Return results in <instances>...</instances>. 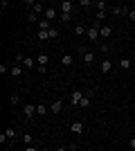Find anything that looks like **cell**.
<instances>
[{
	"label": "cell",
	"mask_w": 135,
	"mask_h": 151,
	"mask_svg": "<svg viewBox=\"0 0 135 151\" xmlns=\"http://www.w3.org/2000/svg\"><path fill=\"white\" fill-rule=\"evenodd\" d=\"M104 18H106V12H97V18H95V23H101Z\"/></svg>",
	"instance_id": "83f0119b"
},
{
	"label": "cell",
	"mask_w": 135,
	"mask_h": 151,
	"mask_svg": "<svg viewBox=\"0 0 135 151\" xmlns=\"http://www.w3.org/2000/svg\"><path fill=\"white\" fill-rule=\"evenodd\" d=\"M56 151H70V149H68V147H59Z\"/></svg>",
	"instance_id": "d590c367"
},
{
	"label": "cell",
	"mask_w": 135,
	"mask_h": 151,
	"mask_svg": "<svg viewBox=\"0 0 135 151\" xmlns=\"http://www.w3.org/2000/svg\"><path fill=\"white\" fill-rule=\"evenodd\" d=\"M18 101H20V95L18 93H11V95H9V104H11V106H16Z\"/></svg>",
	"instance_id": "ffe728a7"
},
{
	"label": "cell",
	"mask_w": 135,
	"mask_h": 151,
	"mask_svg": "<svg viewBox=\"0 0 135 151\" xmlns=\"http://www.w3.org/2000/svg\"><path fill=\"white\" fill-rule=\"evenodd\" d=\"M5 133H7V138H9V142H11V140H18V138H20V133L16 131V129H11V126H7Z\"/></svg>",
	"instance_id": "5bb4252c"
},
{
	"label": "cell",
	"mask_w": 135,
	"mask_h": 151,
	"mask_svg": "<svg viewBox=\"0 0 135 151\" xmlns=\"http://www.w3.org/2000/svg\"><path fill=\"white\" fill-rule=\"evenodd\" d=\"M23 113H25L27 120H32L34 115H36V104H25V106H23Z\"/></svg>",
	"instance_id": "ba28073f"
},
{
	"label": "cell",
	"mask_w": 135,
	"mask_h": 151,
	"mask_svg": "<svg viewBox=\"0 0 135 151\" xmlns=\"http://www.w3.org/2000/svg\"><path fill=\"white\" fill-rule=\"evenodd\" d=\"M43 16H45V20H50V23H52L54 18L61 16V12H59L56 7H45V14H43Z\"/></svg>",
	"instance_id": "277c9868"
},
{
	"label": "cell",
	"mask_w": 135,
	"mask_h": 151,
	"mask_svg": "<svg viewBox=\"0 0 135 151\" xmlns=\"http://www.w3.org/2000/svg\"><path fill=\"white\" fill-rule=\"evenodd\" d=\"M39 38H41V41H50V32H43V29H39Z\"/></svg>",
	"instance_id": "d4e9b609"
},
{
	"label": "cell",
	"mask_w": 135,
	"mask_h": 151,
	"mask_svg": "<svg viewBox=\"0 0 135 151\" xmlns=\"http://www.w3.org/2000/svg\"><path fill=\"white\" fill-rule=\"evenodd\" d=\"M110 70H113V61H108V59L101 61V75H108Z\"/></svg>",
	"instance_id": "2e32d148"
},
{
	"label": "cell",
	"mask_w": 135,
	"mask_h": 151,
	"mask_svg": "<svg viewBox=\"0 0 135 151\" xmlns=\"http://www.w3.org/2000/svg\"><path fill=\"white\" fill-rule=\"evenodd\" d=\"M84 95L86 93H81V90H74V93L70 95V104H72V106H79V101L84 99Z\"/></svg>",
	"instance_id": "30bf717a"
},
{
	"label": "cell",
	"mask_w": 135,
	"mask_h": 151,
	"mask_svg": "<svg viewBox=\"0 0 135 151\" xmlns=\"http://www.w3.org/2000/svg\"><path fill=\"white\" fill-rule=\"evenodd\" d=\"M86 32H88V29H86V27H84V25H74V36H77V38H81V36H86Z\"/></svg>",
	"instance_id": "e0dca14e"
},
{
	"label": "cell",
	"mask_w": 135,
	"mask_h": 151,
	"mask_svg": "<svg viewBox=\"0 0 135 151\" xmlns=\"http://www.w3.org/2000/svg\"><path fill=\"white\" fill-rule=\"evenodd\" d=\"M129 12H131V7H126V5H115L113 7V16H129Z\"/></svg>",
	"instance_id": "8992f818"
},
{
	"label": "cell",
	"mask_w": 135,
	"mask_h": 151,
	"mask_svg": "<svg viewBox=\"0 0 135 151\" xmlns=\"http://www.w3.org/2000/svg\"><path fill=\"white\" fill-rule=\"evenodd\" d=\"M72 9H74V2H70V0L59 2V12H61V14H72Z\"/></svg>",
	"instance_id": "5b68a950"
},
{
	"label": "cell",
	"mask_w": 135,
	"mask_h": 151,
	"mask_svg": "<svg viewBox=\"0 0 135 151\" xmlns=\"http://www.w3.org/2000/svg\"><path fill=\"white\" fill-rule=\"evenodd\" d=\"M129 147H131V149H133V151H135V138H131V142H129Z\"/></svg>",
	"instance_id": "e575fe53"
},
{
	"label": "cell",
	"mask_w": 135,
	"mask_h": 151,
	"mask_svg": "<svg viewBox=\"0 0 135 151\" xmlns=\"http://www.w3.org/2000/svg\"><path fill=\"white\" fill-rule=\"evenodd\" d=\"M23 151H43V149H41L39 145H29V147H25Z\"/></svg>",
	"instance_id": "4316f807"
},
{
	"label": "cell",
	"mask_w": 135,
	"mask_h": 151,
	"mask_svg": "<svg viewBox=\"0 0 135 151\" xmlns=\"http://www.w3.org/2000/svg\"><path fill=\"white\" fill-rule=\"evenodd\" d=\"M20 140H23V145H25V147L36 145V142H34V135H32V133H20Z\"/></svg>",
	"instance_id": "4fadbf2b"
},
{
	"label": "cell",
	"mask_w": 135,
	"mask_h": 151,
	"mask_svg": "<svg viewBox=\"0 0 135 151\" xmlns=\"http://www.w3.org/2000/svg\"><path fill=\"white\" fill-rule=\"evenodd\" d=\"M47 63H50V57H47L45 52H41L39 57H36V70H39L41 75H45V72H47Z\"/></svg>",
	"instance_id": "7a4b0ae2"
},
{
	"label": "cell",
	"mask_w": 135,
	"mask_h": 151,
	"mask_svg": "<svg viewBox=\"0 0 135 151\" xmlns=\"http://www.w3.org/2000/svg\"><path fill=\"white\" fill-rule=\"evenodd\" d=\"M61 111H63V101H61V99H54V101L50 104V113H52V115H59Z\"/></svg>",
	"instance_id": "52a82bcc"
},
{
	"label": "cell",
	"mask_w": 135,
	"mask_h": 151,
	"mask_svg": "<svg viewBox=\"0 0 135 151\" xmlns=\"http://www.w3.org/2000/svg\"><path fill=\"white\" fill-rule=\"evenodd\" d=\"M54 38H59V32L52 27V29H50V41H54Z\"/></svg>",
	"instance_id": "f546056e"
},
{
	"label": "cell",
	"mask_w": 135,
	"mask_h": 151,
	"mask_svg": "<svg viewBox=\"0 0 135 151\" xmlns=\"http://www.w3.org/2000/svg\"><path fill=\"white\" fill-rule=\"evenodd\" d=\"M0 7H2V12H7V9L11 7V2H9V0H2V2H0Z\"/></svg>",
	"instance_id": "f1b7e54d"
},
{
	"label": "cell",
	"mask_w": 135,
	"mask_h": 151,
	"mask_svg": "<svg viewBox=\"0 0 135 151\" xmlns=\"http://www.w3.org/2000/svg\"><path fill=\"white\" fill-rule=\"evenodd\" d=\"M99 23H95L92 27H88V32H86V38H88L90 43H97V41H101V36H99Z\"/></svg>",
	"instance_id": "3957f363"
},
{
	"label": "cell",
	"mask_w": 135,
	"mask_h": 151,
	"mask_svg": "<svg viewBox=\"0 0 135 151\" xmlns=\"http://www.w3.org/2000/svg\"><path fill=\"white\" fill-rule=\"evenodd\" d=\"M90 97H92V95L86 93V95H84V99L79 101V108H88V106H90Z\"/></svg>",
	"instance_id": "ac0fdd59"
},
{
	"label": "cell",
	"mask_w": 135,
	"mask_h": 151,
	"mask_svg": "<svg viewBox=\"0 0 135 151\" xmlns=\"http://www.w3.org/2000/svg\"><path fill=\"white\" fill-rule=\"evenodd\" d=\"M9 142V138H7V133H0V145H7Z\"/></svg>",
	"instance_id": "1f68e13d"
},
{
	"label": "cell",
	"mask_w": 135,
	"mask_h": 151,
	"mask_svg": "<svg viewBox=\"0 0 135 151\" xmlns=\"http://www.w3.org/2000/svg\"><path fill=\"white\" fill-rule=\"evenodd\" d=\"M27 20H29V23H41L39 14H34V12H29V14H27Z\"/></svg>",
	"instance_id": "603a6c76"
},
{
	"label": "cell",
	"mask_w": 135,
	"mask_h": 151,
	"mask_svg": "<svg viewBox=\"0 0 135 151\" xmlns=\"http://www.w3.org/2000/svg\"><path fill=\"white\" fill-rule=\"evenodd\" d=\"M95 9H97V12H106V9H108V2H106V0H97Z\"/></svg>",
	"instance_id": "d6986e66"
},
{
	"label": "cell",
	"mask_w": 135,
	"mask_h": 151,
	"mask_svg": "<svg viewBox=\"0 0 135 151\" xmlns=\"http://www.w3.org/2000/svg\"><path fill=\"white\" fill-rule=\"evenodd\" d=\"M72 63H74V57H72V54H63V57H61V65H65V68H70Z\"/></svg>",
	"instance_id": "9a60e30c"
},
{
	"label": "cell",
	"mask_w": 135,
	"mask_h": 151,
	"mask_svg": "<svg viewBox=\"0 0 135 151\" xmlns=\"http://www.w3.org/2000/svg\"><path fill=\"white\" fill-rule=\"evenodd\" d=\"M70 131L72 133H77V135H84V124H81V122H72V124H70Z\"/></svg>",
	"instance_id": "7c38bea8"
},
{
	"label": "cell",
	"mask_w": 135,
	"mask_h": 151,
	"mask_svg": "<svg viewBox=\"0 0 135 151\" xmlns=\"http://www.w3.org/2000/svg\"><path fill=\"white\" fill-rule=\"evenodd\" d=\"M32 12H34V14H39V16H41V14H45V7L41 5V2H36V5L32 7Z\"/></svg>",
	"instance_id": "7402d4cb"
},
{
	"label": "cell",
	"mask_w": 135,
	"mask_h": 151,
	"mask_svg": "<svg viewBox=\"0 0 135 151\" xmlns=\"http://www.w3.org/2000/svg\"><path fill=\"white\" fill-rule=\"evenodd\" d=\"M59 18H61V23H70V20H72V14H61Z\"/></svg>",
	"instance_id": "484cf974"
},
{
	"label": "cell",
	"mask_w": 135,
	"mask_h": 151,
	"mask_svg": "<svg viewBox=\"0 0 135 151\" xmlns=\"http://www.w3.org/2000/svg\"><path fill=\"white\" fill-rule=\"evenodd\" d=\"M0 72H2V75H7V72H9V65H7V63H0Z\"/></svg>",
	"instance_id": "4dcf8cb0"
},
{
	"label": "cell",
	"mask_w": 135,
	"mask_h": 151,
	"mask_svg": "<svg viewBox=\"0 0 135 151\" xmlns=\"http://www.w3.org/2000/svg\"><path fill=\"white\" fill-rule=\"evenodd\" d=\"M129 18H131V23H135V9H131V12H129Z\"/></svg>",
	"instance_id": "836d02e7"
},
{
	"label": "cell",
	"mask_w": 135,
	"mask_h": 151,
	"mask_svg": "<svg viewBox=\"0 0 135 151\" xmlns=\"http://www.w3.org/2000/svg\"><path fill=\"white\" fill-rule=\"evenodd\" d=\"M119 68L122 70H131V59H119Z\"/></svg>",
	"instance_id": "44dd1931"
},
{
	"label": "cell",
	"mask_w": 135,
	"mask_h": 151,
	"mask_svg": "<svg viewBox=\"0 0 135 151\" xmlns=\"http://www.w3.org/2000/svg\"><path fill=\"white\" fill-rule=\"evenodd\" d=\"M77 52L81 54V61H84L86 65H90V63L95 61V52H92V50H88L86 45H79V47H77Z\"/></svg>",
	"instance_id": "6da1fadb"
},
{
	"label": "cell",
	"mask_w": 135,
	"mask_h": 151,
	"mask_svg": "<svg viewBox=\"0 0 135 151\" xmlns=\"http://www.w3.org/2000/svg\"><path fill=\"white\" fill-rule=\"evenodd\" d=\"M9 75H11L14 79H20V77H23V65H20V63L11 65V68H9Z\"/></svg>",
	"instance_id": "9c48e42d"
},
{
	"label": "cell",
	"mask_w": 135,
	"mask_h": 151,
	"mask_svg": "<svg viewBox=\"0 0 135 151\" xmlns=\"http://www.w3.org/2000/svg\"><path fill=\"white\" fill-rule=\"evenodd\" d=\"M110 34H113V27H110V25H101V27H99V36H101V41H106Z\"/></svg>",
	"instance_id": "8fae6325"
},
{
	"label": "cell",
	"mask_w": 135,
	"mask_h": 151,
	"mask_svg": "<svg viewBox=\"0 0 135 151\" xmlns=\"http://www.w3.org/2000/svg\"><path fill=\"white\" fill-rule=\"evenodd\" d=\"M47 111H50L47 106H43V104H36V115H45Z\"/></svg>",
	"instance_id": "cb8c5ba5"
},
{
	"label": "cell",
	"mask_w": 135,
	"mask_h": 151,
	"mask_svg": "<svg viewBox=\"0 0 135 151\" xmlns=\"http://www.w3.org/2000/svg\"><path fill=\"white\" fill-rule=\"evenodd\" d=\"M90 5H92L90 0H79V7H90Z\"/></svg>",
	"instance_id": "d6a6232c"
}]
</instances>
